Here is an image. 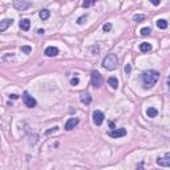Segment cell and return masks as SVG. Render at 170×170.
I'll use <instances>...</instances> for the list:
<instances>
[{
  "label": "cell",
  "instance_id": "cell-1",
  "mask_svg": "<svg viewBox=\"0 0 170 170\" xmlns=\"http://www.w3.org/2000/svg\"><path fill=\"white\" fill-rule=\"evenodd\" d=\"M158 80H160V73H158L157 70H154V69L146 70V72L142 73L144 88H146V89H150V88H153L155 84H157Z\"/></svg>",
  "mask_w": 170,
  "mask_h": 170
},
{
  "label": "cell",
  "instance_id": "cell-2",
  "mask_svg": "<svg viewBox=\"0 0 170 170\" xmlns=\"http://www.w3.org/2000/svg\"><path fill=\"white\" fill-rule=\"evenodd\" d=\"M118 65V59L114 53H109L108 56H105L103 60V67L106 70H114Z\"/></svg>",
  "mask_w": 170,
  "mask_h": 170
},
{
  "label": "cell",
  "instance_id": "cell-3",
  "mask_svg": "<svg viewBox=\"0 0 170 170\" xmlns=\"http://www.w3.org/2000/svg\"><path fill=\"white\" fill-rule=\"evenodd\" d=\"M90 83L95 88H100L103 85L104 80H103V76L97 72V70H93L92 75H90Z\"/></svg>",
  "mask_w": 170,
  "mask_h": 170
},
{
  "label": "cell",
  "instance_id": "cell-4",
  "mask_svg": "<svg viewBox=\"0 0 170 170\" xmlns=\"http://www.w3.org/2000/svg\"><path fill=\"white\" fill-rule=\"evenodd\" d=\"M23 103L25 104V106H28V108H35L36 105H37V101L35 100V98L32 97V96L29 95V93L25 90L24 93H23Z\"/></svg>",
  "mask_w": 170,
  "mask_h": 170
},
{
  "label": "cell",
  "instance_id": "cell-5",
  "mask_svg": "<svg viewBox=\"0 0 170 170\" xmlns=\"http://www.w3.org/2000/svg\"><path fill=\"white\" fill-rule=\"evenodd\" d=\"M157 165L162 166V168H170V153H165L163 157H158Z\"/></svg>",
  "mask_w": 170,
  "mask_h": 170
},
{
  "label": "cell",
  "instance_id": "cell-6",
  "mask_svg": "<svg viewBox=\"0 0 170 170\" xmlns=\"http://www.w3.org/2000/svg\"><path fill=\"white\" fill-rule=\"evenodd\" d=\"M104 118H105V116H104V113L101 110H95L93 112V122L97 126H100L104 122Z\"/></svg>",
  "mask_w": 170,
  "mask_h": 170
},
{
  "label": "cell",
  "instance_id": "cell-7",
  "mask_svg": "<svg viewBox=\"0 0 170 170\" xmlns=\"http://www.w3.org/2000/svg\"><path fill=\"white\" fill-rule=\"evenodd\" d=\"M29 3L28 1H25V0H15L13 1V7L16 8V10H19V11H25V10H28L29 8Z\"/></svg>",
  "mask_w": 170,
  "mask_h": 170
},
{
  "label": "cell",
  "instance_id": "cell-8",
  "mask_svg": "<svg viewBox=\"0 0 170 170\" xmlns=\"http://www.w3.org/2000/svg\"><path fill=\"white\" fill-rule=\"evenodd\" d=\"M109 136L112 138H120V137H124L126 136V129L124 128H120V129H113L109 132Z\"/></svg>",
  "mask_w": 170,
  "mask_h": 170
},
{
  "label": "cell",
  "instance_id": "cell-9",
  "mask_svg": "<svg viewBox=\"0 0 170 170\" xmlns=\"http://www.w3.org/2000/svg\"><path fill=\"white\" fill-rule=\"evenodd\" d=\"M78 122H80V120L78 118H75V117H72V118H69V120L65 122V130H72V129H75L76 126L78 125Z\"/></svg>",
  "mask_w": 170,
  "mask_h": 170
},
{
  "label": "cell",
  "instance_id": "cell-10",
  "mask_svg": "<svg viewBox=\"0 0 170 170\" xmlns=\"http://www.w3.org/2000/svg\"><path fill=\"white\" fill-rule=\"evenodd\" d=\"M45 56H48V57H55V56L59 55V49L56 47H47L44 51Z\"/></svg>",
  "mask_w": 170,
  "mask_h": 170
},
{
  "label": "cell",
  "instance_id": "cell-11",
  "mask_svg": "<svg viewBox=\"0 0 170 170\" xmlns=\"http://www.w3.org/2000/svg\"><path fill=\"white\" fill-rule=\"evenodd\" d=\"M12 23H13L12 19H4V20H1V21H0V31L4 32V31L7 29L10 25H12Z\"/></svg>",
  "mask_w": 170,
  "mask_h": 170
},
{
  "label": "cell",
  "instance_id": "cell-12",
  "mask_svg": "<svg viewBox=\"0 0 170 170\" xmlns=\"http://www.w3.org/2000/svg\"><path fill=\"white\" fill-rule=\"evenodd\" d=\"M80 100L85 105H89V104L92 103V96H90L89 93H83V95L80 96Z\"/></svg>",
  "mask_w": 170,
  "mask_h": 170
},
{
  "label": "cell",
  "instance_id": "cell-13",
  "mask_svg": "<svg viewBox=\"0 0 170 170\" xmlns=\"http://www.w3.org/2000/svg\"><path fill=\"white\" fill-rule=\"evenodd\" d=\"M19 25H20V28L23 31H28L29 29V27H31V21L28 20V19H23Z\"/></svg>",
  "mask_w": 170,
  "mask_h": 170
},
{
  "label": "cell",
  "instance_id": "cell-14",
  "mask_svg": "<svg viewBox=\"0 0 170 170\" xmlns=\"http://www.w3.org/2000/svg\"><path fill=\"white\" fill-rule=\"evenodd\" d=\"M157 114H158V110L155 108H148V110H146V116L150 118L157 117Z\"/></svg>",
  "mask_w": 170,
  "mask_h": 170
},
{
  "label": "cell",
  "instance_id": "cell-15",
  "mask_svg": "<svg viewBox=\"0 0 170 170\" xmlns=\"http://www.w3.org/2000/svg\"><path fill=\"white\" fill-rule=\"evenodd\" d=\"M108 84H109L113 89H117L118 88V80L116 77H109L108 78Z\"/></svg>",
  "mask_w": 170,
  "mask_h": 170
},
{
  "label": "cell",
  "instance_id": "cell-16",
  "mask_svg": "<svg viewBox=\"0 0 170 170\" xmlns=\"http://www.w3.org/2000/svg\"><path fill=\"white\" fill-rule=\"evenodd\" d=\"M140 51L141 52H149V51H152V45H150L149 42H141Z\"/></svg>",
  "mask_w": 170,
  "mask_h": 170
},
{
  "label": "cell",
  "instance_id": "cell-17",
  "mask_svg": "<svg viewBox=\"0 0 170 170\" xmlns=\"http://www.w3.org/2000/svg\"><path fill=\"white\" fill-rule=\"evenodd\" d=\"M157 27L160 29H166L168 28V21L165 19H160V20H157Z\"/></svg>",
  "mask_w": 170,
  "mask_h": 170
},
{
  "label": "cell",
  "instance_id": "cell-18",
  "mask_svg": "<svg viewBox=\"0 0 170 170\" xmlns=\"http://www.w3.org/2000/svg\"><path fill=\"white\" fill-rule=\"evenodd\" d=\"M39 16H40L41 20H47V19L49 18V11L48 10H41L40 13H39Z\"/></svg>",
  "mask_w": 170,
  "mask_h": 170
},
{
  "label": "cell",
  "instance_id": "cell-19",
  "mask_svg": "<svg viewBox=\"0 0 170 170\" xmlns=\"http://www.w3.org/2000/svg\"><path fill=\"white\" fill-rule=\"evenodd\" d=\"M96 1H97V0H84V3H83V8H89L90 5H93Z\"/></svg>",
  "mask_w": 170,
  "mask_h": 170
},
{
  "label": "cell",
  "instance_id": "cell-20",
  "mask_svg": "<svg viewBox=\"0 0 170 170\" xmlns=\"http://www.w3.org/2000/svg\"><path fill=\"white\" fill-rule=\"evenodd\" d=\"M21 52L25 53V55H29V53L32 52V48H31L29 45H23V47H21Z\"/></svg>",
  "mask_w": 170,
  "mask_h": 170
},
{
  "label": "cell",
  "instance_id": "cell-21",
  "mask_svg": "<svg viewBox=\"0 0 170 170\" xmlns=\"http://www.w3.org/2000/svg\"><path fill=\"white\" fill-rule=\"evenodd\" d=\"M133 19H134V21L141 23V21L145 20V15H134V16H133Z\"/></svg>",
  "mask_w": 170,
  "mask_h": 170
},
{
  "label": "cell",
  "instance_id": "cell-22",
  "mask_svg": "<svg viewBox=\"0 0 170 170\" xmlns=\"http://www.w3.org/2000/svg\"><path fill=\"white\" fill-rule=\"evenodd\" d=\"M150 32H152V29H150L149 27H145L141 29V35L142 36H148V35H150Z\"/></svg>",
  "mask_w": 170,
  "mask_h": 170
},
{
  "label": "cell",
  "instance_id": "cell-23",
  "mask_svg": "<svg viewBox=\"0 0 170 170\" xmlns=\"http://www.w3.org/2000/svg\"><path fill=\"white\" fill-rule=\"evenodd\" d=\"M103 29H104V32H110V31H112V24H110V23H105V24L103 25Z\"/></svg>",
  "mask_w": 170,
  "mask_h": 170
},
{
  "label": "cell",
  "instance_id": "cell-24",
  "mask_svg": "<svg viewBox=\"0 0 170 170\" xmlns=\"http://www.w3.org/2000/svg\"><path fill=\"white\" fill-rule=\"evenodd\" d=\"M86 19H88V16L86 15H83V16H80V18L77 19V24H80V25H83L85 21H86Z\"/></svg>",
  "mask_w": 170,
  "mask_h": 170
},
{
  "label": "cell",
  "instance_id": "cell-25",
  "mask_svg": "<svg viewBox=\"0 0 170 170\" xmlns=\"http://www.w3.org/2000/svg\"><path fill=\"white\" fill-rule=\"evenodd\" d=\"M59 130V126H55V128H52V129H49V130H47V132H45V134H51V133H55V132H57Z\"/></svg>",
  "mask_w": 170,
  "mask_h": 170
},
{
  "label": "cell",
  "instance_id": "cell-26",
  "mask_svg": "<svg viewBox=\"0 0 170 170\" xmlns=\"http://www.w3.org/2000/svg\"><path fill=\"white\" fill-rule=\"evenodd\" d=\"M78 83H80V81H78V78H77V77H73L72 80H70V85H73V86L78 85Z\"/></svg>",
  "mask_w": 170,
  "mask_h": 170
},
{
  "label": "cell",
  "instance_id": "cell-27",
  "mask_svg": "<svg viewBox=\"0 0 170 170\" xmlns=\"http://www.w3.org/2000/svg\"><path fill=\"white\" fill-rule=\"evenodd\" d=\"M130 70H132V67H130V64H126V67H125V73H126V75H129Z\"/></svg>",
  "mask_w": 170,
  "mask_h": 170
},
{
  "label": "cell",
  "instance_id": "cell-28",
  "mask_svg": "<svg viewBox=\"0 0 170 170\" xmlns=\"http://www.w3.org/2000/svg\"><path fill=\"white\" fill-rule=\"evenodd\" d=\"M150 3H152L153 5H160V3H161V0H149Z\"/></svg>",
  "mask_w": 170,
  "mask_h": 170
},
{
  "label": "cell",
  "instance_id": "cell-29",
  "mask_svg": "<svg viewBox=\"0 0 170 170\" xmlns=\"http://www.w3.org/2000/svg\"><path fill=\"white\" fill-rule=\"evenodd\" d=\"M10 98H12V100H18V98H19V96L13 93V95H10Z\"/></svg>",
  "mask_w": 170,
  "mask_h": 170
},
{
  "label": "cell",
  "instance_id": "cell-30",
  "mask_svg": "<svg viewBox=\"0 0 170 170\" xmlns=\"http://www.w3.org/2000/svg\"><path fill=\"white\" fill-rule=\"evenodd\" d=\"M109 126L112 128V129H116V128H114V122H112V121H110V122H109Z\"/></svg>",
  "mask_w": 170,
  "mask_h": 170
},
{
  "label": "cell",
  "instance_id": "cell-31",
  "mask_svg": "<svg viewBox=\"0 0 170 170\" xmlns=\"http://www.w3.org/2000/svg\"><path fill=\"white\" fill-rule=\"evenodd\" d=\"M44 32H45L44 29H39V31H37V33H40V35H42V33H44Z\"/></svg>",
  "mask_w": 170,
  "mask_h": 170
},
{
  "label": "cell",
  "instance_id": "cell-32",
  "mask_svg": "<svg viewBox=\"0 0 170 170\" xmlns=\"http://www.w3.org/2000/svg\"><path fill=\"white\" fill-rule=\"evenodd\" d=\"M168 86H169V89H170V76L168 77Z\"/></svg>",
  "mask_w": 170,
  "mask_h": 170
}]
</instances>
